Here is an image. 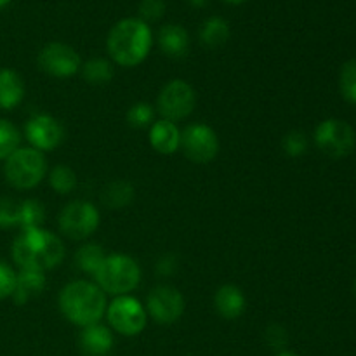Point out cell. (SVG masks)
<instances>
[{
  "label": "cell",
  "instance_id": "cell-1",
  "mask_svg": "<svg viewBox=\"0 0 356 356\" xmlns=\"http://www.w3.org/2000/svg\"><path fill=\"white\" fill-rule=\"evenodd\" d=\"M65 259V245L61 238L44 228L24 229L13 243V261L19 270H33L45 273L58 268Z\"/></svg>",
  "mask_w": 356,
  "mask_h": 356
},
{
  "label": "cell",
  "instance_id": "cell-2",
  "mask_svg": "<svg viewBox=\"0 0 356 356\" xmlns=\"http://www.w3.org/2000/svg\"><path fill=\"white\" fill-rule=\"evenodd\" d=\"M153 37L148 23L136 17H127L115 24L106 38L110 58L124 68L141 65L149 54Z\"/></svg>",
  "mask_w": 356,
  "mask_h": 356
},
{
  "label": "cell",
  "instance_id": "cell-3",
  "mask_svg": "<svg viewBox=\"0 0 356 356\" xmlns=\"http://www.w3.org/2000/svg\"><path fill=\"white\" fill-rule=\"evenodd\" d=\"M106 294L94 282L75 280L59 294V309L76 327L96 325L106 315Z\"/></svg>",
  "mask_w": 356,
  "mask_h": 356
},
{
  "label": "cell",
  "instance_id": "cell-4",
  "mask_svg": "<svg viewBox=\"0 0 356 356\" xmlns=\"http://www.w3.org/2000/svg\"><path fill=\"white\" fill-rule=\"evenodd\" d=\"M94 280L104 294L127 296L141 282V268L131 256L110 254L101 263Z\"/></svg>",
  "mask_w": 356,
  "mask_h": 356
},
{
  "label": "cell",
  "instance_id": "cell-5",
  "mask_svg": "<svg viewBox=\"0 0 356 356\" xmlns=\"http://www.w3.org/2000/svg\"><path fill=\"white\" fill-rule=\"evenodd\" d=\"M3 174L16 190H31L38 186L47 174V162L42 152L35 148H17L3 165Z\"/></svg>",
  "mask_w": 356,
  "mask_h": 356
},
{
  "label": "cell",
  "instance_id": "cell-6",
  "mask_svg": "<svg viewBox=\"0 0 356 356\" xmlns=\"http://www.w3.org/2000/svg\"><path fill=\"white\" fill-rule=\"evenodd\" d=\"M106 316L111 329L125 337L139 336L148 323L146 308L132 296H118L113 299L108 305Z\"/></svg>",
  "mask_w": 356,
  "mask_h": 356
},
{
  "label": "cell",
  "instance_id": "cell-7",
  "mask_svg": "<svg viewBox=\"0 0 356 356\" xmlns=\"http://www.w3.org/2000/svg\"><path fill=\"white\" fill-rule=\"evenodd\" d=\"M315 143L320 152L330 159H344L353 153L356 132L348 122L339 118H327L315 129Z\"/></svg>",
  "mask_w": 356,
  "mask_h": 356
},
{
  "label": "cell",
  "instance_id": "cell-8",
  "mask_svg": "<svg viewBox=\"0 0 356 356\" xmlns=\"http://www.w3.org/2000/svg\"><path fill=\"white\" fill-rule=\"evenodd\" d=\"M197 104V94L195 89L186 82V80H170L163 89L160 90L159 99H156V108L162 115L163 120L179 122L190 117Z\"/></svg>",
  "mask_w": 356,
  "mask_h": 356
},
{
  "label": "cell",
  "instance_id": "cell-9",
  "mask_svg": "<svg viewBox=\"0 0 356 356\" xmlns=\"http://www.w3.org/2000/svg\"><path fill=\"white\" fill-rule=\"evenodd\" d=\"M99 211L90 202L73 200L59 214V229L72 240H86L97 229Z\"/></svg>",
  "mask_w": 356,
  "mask_h": 356
},
{
  "label": "cell",
  "instance_id": "cell-10",
  "mask_svg": "<svg viewBox=\"0 0 356 356\" xmlns=\"http://www.w3.org/2000/svg\"><path fill=\"white\" fill-rule=\"evenodd\" d=\"M179 148L190 162L209 163L219 153L218 134L205 124H191L181 132Z\"/></svg>",
  "mask_w": 356,
  "mask_h": 356
},
{
  "label": "cell",
  "instance_id": "cell-11",
  "mask_svg": "<svg viewBox=\"0 0 356 356\" xmlns=\"http://www.w3.org/2000/svg\"><path fill=\"white\" fill-rule=\"evenodd\" d=\"M38 66L44 73L54 76V79H68L76 75L82 68V59L79 52L68 44L63 42H51L44 45L38 52Z\"/></svg>",
  "mask_w": 356,
  "mask_h": 356
},
{
  "label": "cell",
  "instance_id": "cell-12",
  "mask_svg": "<svg viewBox=\"0 0 356 356\" xmlns=\"http://www.w3.org/2000/svg\"><path fill=\"white\" fill-rule=\"evenodd\" d=\"M146 313L160 325H172L184 313L183 294L170 285H159L148 294Z\"/></svg>",
  "mask_w": 356,
  "mask_h": 356
},
{
  "label": "cell",
  "instance_id": "cell-13",
  "mask_svg": "<svg viewBox=\"0 0 356 356\" xmlns=\"http://www.w3.org/2000/svg\"><path fill=\"white\" fill-rule=\"evenodd\" d=\"M24 136L31 148L38 152H49V149L58 148L65 139V127L58 118L51 115L38 113L33 115L24 125Z\"/></svg>",
  "mask_w": 356,
  "mask_h": 356
},
{
  "label": "cell",
  "instance_id": "cell-14",
  "mask_svg": "<svg viewBox=\"0 0 356 356\" xmlns=\"http://www.w3.org/2000/svg\"><path fill=\"white\" fill-rule=\"evenodd\" d=\"M79 346L86 356H108L113 348V334L101 323L83 327L79 337Z\"/></svg>",
  "mask_w": 356,
  "mask_h": 356
},
{
  "label": "cell",
  "instance_id": "cell-15",
  "mask_svg": "<svg viewBox=\"0 0 356 356\" xmlns=\"http://www.w3.org/2000/svg\"><path fill=\"white\" fill-rule=\"evenodd\" d=\"M245 296L242 289L233 284H226L219 287L214 294V308L218 315L225 320H236L245 312Z\"/></svg>",
  "mask_w": 356,
  "mask_h": 356
},
{
  "label": "cell",
  "instance_id": "cell-16",
  "mask_svg": "<svg viewBox=\"0 0 356 356\" xmlns=\"http://www.w3.org/2000/svg\"><path fill=\"white\" fill-rule=\"evenodd\" d=\"M149 145L160 155H172L181 145V131L174 122L159 120L149 127Z\"/></svg>",
  "mask_w": 356,
  "mask_h": 356
},
{
  "label": "cell",
  "instance_id": "cell-17",
  "mask_svg": "<svg viewBox=\"0 0 356 356\" xmlns=\"http://www.w3.org/2000/svg\"><path fill=\"white\" fill-rule=\"evenodd\" d=\"M45 284L47 280H45V273L42 271L21 270L19 273H16V285H14V292L10 298L16 305H26L28 301L44 292Z\"/></svg>",
  "mask_w": 356,
  "mask_h": 356
},
{
  "label": "cell",
  "instance_id": "cell-18",
  "mask_svg": "<svg viewBox=\"0 0 356 356\" xmlns=\"http://www.w3.org/2000/svg\"><path fill=\"white\" fill-rule=\"evenodd\" d=\"M159 47L165 56L181 59L188 54L190 37L181 24H165L159 31Z\"/></svg>",
  "mask_w": 356,
  "mask_h": 356
},
{
  "label": "cell",
  "instance_id": "cell-19",
  "mask_svg": "<svg viewBox=\"0 0 356 356\" xmlns=\"http://www.w3.org/2000/svg\"><path fill=\"white\" fill-rule=\"evenodd\" d=\"M23 79L14 70H0V110H13L23 101Z\"/></svg>",
  "mask_w": 356,
  "mask_h": 356
},
{
  "label": "cell",
  "instance_id": "cell-20",
  "mask_svg": "<svg viewBox=\"0 0 356 356\" xmlns=\"http://www.w3.org/2000/svg\"><path fill=\"white\" fill-rule=\"evenodd\" d=\"M134 197L136 190L132 186V183H129L125 179H115L110 184H106V188L101 193V202L108 209H111V211H118V209H124L127 205H131Z\"/></svg>",
  "mask_w": 356,
  "mask_h": 356
},
{
  "label": "cell",
  "instance_id": "cell-21",
  "mask_svg": "<svg viewBox=\"0 0 356 356\" xmlns=\"http://www.w3.org/2000/svg\"><path fill=\"white\" fill-rule=\"evenodd\" d=\"M232 30H229V24L226 23L222 17L212 16L202 24L200 28V40L202 44L207 45V47H221L228 42Z\"/></svg>",
  "mask_w": 356,
  "mask_h": 356
},
{
  "label": "cell",
  "instance_id": "cell-22",
  "mask_svg": "<svg viewBox=\"0 0 356 356\" xmlns=\"http://www.w3.org/2000/svg\"><path fill=\"white\" fill-rule=\"evenodd\" d=\"M45 221V207L42 202L28 198L19 202V212H17V228L21 232L24 229L42 228Z\"/></svg>",
  "mask_w": 356,
  "mask_h": 356
},
{
  "label": "cell",
  "instance_id": "cell-23",
  "mask_svg": "<svg viewBox=\"0 0 356 356\" xmlns=\"http://www.w3.org/2000/svg\"><path fill=\"white\" fill-rule=\"evenodd\" d=\"M82 76L90 86H106L113 80L115 70L108 59L94 58L89 59L86 65H82Z\"/></svg>",
  "mask_w": 356,
  "mask_h": 356
},
{
  "label": "cell",
  "instance_id": "cell-24",
  "mask_svg": "<svg viewBox=\"0 0 356 356\" xmlns=\"http://www.w3.org/2000/svg\"><path fill=\"white\" fill-rule=\"evenodd\" d=\"M104 257H106V254H104L103 247L99 243H86V245H82L76 250L75 263L76 268H80L83 273L96 275Z\"/></svg>",
  "mask_w": 356,
  "mask_h": 356
},
{
  "label": "cell",
  "instance_id": "cell-25",
  "mask_svg": "<svg viewBox=\"0 0 356 356\" xmlns=\"http://www.w3.org/2000/svg\"><path fill=\"white\" fill-rule=\"evenodd\" d=\"M76 174L75 170L70 165H65V163H59L54 169L49 172V184H51L52 190L59 195H68L72 193L76 188Z\"/></svg>",
  "mask_w": 356,
  "mask_h": 356
},
{
  "label": "cell",
  "instance_id": "cell-26",
  "mask_svg": "<svg viewBox=\"0 0 356 356\" xmlns=\"http://www.w3.org/2000/svg\"><path fill=\"white\" fill-rule=\"evenodd\" d=\"M21 134L16 125L0 118V160H7L19 148Z\"/></svg>",
  "mask_w": 356,
  "mask_h": 356
},
{
  "label": "cell",
  "instance_id": "cell-27",
  "mask_svg": "<svg viewBox=\"0 0 356 356\" xmlns=\"http://www.w3.org/2000/svg\"><path fill=\"white\" fill-rule=\"evenodd\" d=\"M339 89L348 103L356 104V59H350L341 68Z\"/></svg>",
  "mask_w": 356,
  "mask_h": 356
},
{
  "label": "cell",
  "instance_id": "cell-28",
  "mask_svg": "<svg viewBox=\"0 0 356 356\" xmlns=\"http://www.w3.org/2000/svg\"><path fill=\"white\" fill-rule=\"evenodd\" d=\"M155 118V110L148 103H136L129 108L127 122L134 129H145L149 124H153Z\"/></svg>",
  "mask_w": 356,
  "mask_h": 356
},
{
  "label": "cell",
  "instance_id": "cell-29",
  "mask_svg": "<svg viewBox=\"0 0 356 356\" xmlns=\"http://www.w3.org/2000/svg\"><path fill=\"white\" fill-rule=\"evenodd\" d=\"M282 149L289 156H301L308 152V138L305 132L292 131L284 136L282 139Z\"/></svg>",
  "mask_w": 356,
  "mask_h": 356
},
{
  "label": "cell",
  "instance_id": "cell-30",
  "mask_svg": "<svg viewBox=\"0 0 356 356\" xmlns=\"http://www.w3.org/2000/svg\"><path fill=\"white\" fill-rule=\"evenodd\" d=\"M19 202L0 198V228H17Z\"/></svg>",
  "mask_w": 356,
  "mask_h": 356
},
{
  "label": "cell",
  "instance_id": "cell-31",
  "mask_svg": "<svg viewBox=\"0 0 356 356\" xmlns=\"http://www.w3.org/2000/svg\"><path fill=\"white\" fill-rule=\"evenodd\" d=\"M14 285H16V271L0 259V301L13 296Z\"/></svg>",
  "mask_w": 356,
  "mask_h": 356
},
{
  "label": "cell",
  "instance_id": "cell-32",
  "mask_svg": "<svg viewBox=\"0 0 356 356\" xmlns=\"http://www.w3.org/2000/svg\"><path fill=\"white\" fill-rule=\"evenodd\" d=\"M139 14H141V21L145 23L159 21L165 14V2L163 0H143L139 6Z\"/></svg>",
  "mask_w": 356,
  "mask_h": 356
},
{
  "label": "cell",
  "instance_id": "cell-33",
  "mask_svg": "<svg viewBox=\"0 0 356 356\" xmlns=\"http://www.w3.org/2000/svg\"><path fill=\"white\" fill-rule=\"evenodd\" d=\"M266 343L270 344V348H277V350H280V348H284L285 344H287V332H285V329L282 325H278V323H273V325H270L266 329Z\"/></svg>",
  "mask_w": 356,
  "mask_h": 356
},
{
  "label": "cell",
  "instance_id": "cell-34",
  "mask_svg": "<svg viewBox=\"0 0 356 356\" xmlns=\"http://www.w3.org/2000/svg\"><path fill=\"white\" fill-rule=\"evenodd\" d=\"M177 270V257L174 254H165L156 261V273L162 277H170Z\"/></svg>",
  "mask_w": 356,
  "mask_h": 356
},
{
  "label": "cell",
  "instance_id": "cell-35",
  "mask_svg": "<svg viewBox=\"0 0 356 356\" xmlns=\"http://www.w3.org/2000/svg\"><path fill=\"white\" fill-rule=\"evenodd\" d=\"M188 2H190L193 7H204L207 6L209 0H188Z\"/></svg>",
  "mask_w": 356,
  "mask_h": 356
},
{
  "label": "cell",
  "instance_id": "cell-36",
  "mask_svg": "<svg viewBox=\"0 0 356 356\" xmlns=\"http://www.w3.org/2000/svg\"><path fill=\"white\" fill-rule=\"evenodd\" d=\"M222 2L229 3V6H240V3L247 2V0H222Z\"/></svg>",
  "mask_w": 356,
  "mask_h": 356
},
{
  "label": "cell",
  "instance_id": "cell-37",
  "mask_svg": "<svg viewBox=\"0 0 356 356\" xmlns=\"http://www.w3.org/2000/svg\"><path fill=\"white\" fill-rule=\"evenodd\" d=\"M277 356H298V355H294V353H289V351H282V353H278Z\"/></svg>",
  "mask_w": 356,
  "mask_h": 356
},
{
  "label": "cell",
  "instance_id": "cell-38",
  "mask_svg": "<svg viewBox=\"0 0 356 356\" xmlns=\"http://www.w3.org/2000/svg\"><path fill=\"white\" fill-rule=\"evenodd\" d=\"M9 2L10 0H0V9H2V7H6Z\"/></svg>",
  "mask_w": 356,
  "mask_h": 356
},
{
  "label": "cell",
  "instance_id": "cell-39",
  "mask_svg": "<svg viewBox=\"0 0 356 356\" xmlns=\"http://www.w3.org/2000/svg\"><path fill=\"white\" fill-rule=\"evenodd\" d=\"M355 294H356V280H355Z\"/></svg>",
  "mask_w": 356,
  "mask_h": 356
}]
</instances>
